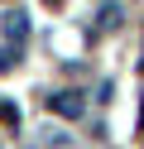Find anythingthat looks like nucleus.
<instances>
[{
  "label": "nucleus",
  "mask_w": 144,
  "mask_h": 149,
  "mask_svg": "<svg viewBox=\"0 0 144 149\" xmlns=\"http://www.w3.org/2000/svg\"><path fill=\"white\" fill-rule=\"evenodd\" d=\"M48 111H58V116H67V120H77L86 111V101L77 96V91H53V96H48Z\"/></svg>",
  "instance_id": "nucleus-1"
},
{
  "label": "nucleus",
  "mask_w": 144,
  "mask_h": 149,
  "mask_svg": "<svg viewBox=\"0 0 144 149\" xmlns=\"http://www.w3.org/2000/svg\"><path fill=\"white\" fill-rule=\"evenodd\" d=\"M0 34H5V43H10V48H24V39H29V19H24V15H5V24H0Z\"/></svg>",
  "instance_id": "nucleus-2"
},
{
  "label": "nucleus",
  "mask_w": 144,
  "mask_h": 149,
  "mask_svg": "<svg viewBox=\"0 0 144 149\" xmlns=\"http://www.w3.org/2000/svg\"><path fill=\"white\" fill-rule=\"evenodd\" d=\"M96 24H101V29H120V5H101Z\"/></svg>",
  "instance_id": "nucleus-3"
},
{
  "label": "nucleus",
  "mask_w": 144,
  "mask_h": 149,
  "mask_svg": "<svg viewBox=\"0 0 144 149\" xmlns=\"http://www.w3.org/2000/svg\"><path fill=\"white\" fill-rule=\"evenodd\" d=\"M0 120H10V125H15V120H19V106H10V101H0Z\"/></svg>",
  "instance_id": "nucleus-4"
},
{
  "label": "nucleus",
  "mask_w": 144,
  "mask_h": 149,
  "mask_svg": "<svg viewBox=\"0 0 144 149\" xmlns=\"http://www.w3.org/2000/svg\"><path fill=\"white\" fill-rule=\"evenodd\" d=\"M139 125H144V116H139Z\"/></svg>",
  "instance_id": "nucleus-5"
}]
</instances>
